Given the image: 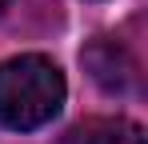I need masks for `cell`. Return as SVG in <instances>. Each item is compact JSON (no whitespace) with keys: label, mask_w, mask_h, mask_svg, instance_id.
<instances>
[{"label":"cell","mask_w":148,"mask_h":144,"mask_svg":"<svg viewBox=\"0 0 148 144\" xmlns=\"http://www.w3.org/2000/svg\"><path fill=\"white\" fill-rule=\"evenodd\" d=\"M4 4H8V0H0V12H4Z\"/></svg>","instance_id":"3957f363"},{"label":"cell","mask_w":148,"mask_h":144,"mask_svg":"<svg viewBox=\"0 0 148 144\" xmlns=\"http://www.w3.org/2000/svg\"><path fill=\"white\" fill-rule=\"evenodd\" d=\"M64 104V76L48 56H12L0 64V124L32 132L48 124Z\"/></svg>","instance_id":"6da1fadb"},{"label":"cell","mask_w":148,"mask_h":144,"mask_svg":"<svg viewBox=\"0 0 148 144\" xmlns=\"http://www.w3.org/2000/svg\"><path fill=\"white\" fill-rule=\"evenodd\" d=\"M80 144H144V128L136 124V120H92L88 128H80L72 132Z\"/></svg>","instance_id":"7a4b0ae2"}]
</instances>
